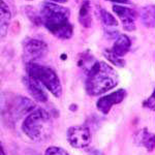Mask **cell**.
<instances>
[{"instance_id":"obj_22","label":"cell","mask_w":155,"mask_h":155,"mask_svg":"<svg viewBox=\"0 0 155 155\" xmlns=\"http://www.w3.org/2000/svg\"><path fill=\"white\" fill-rule=\"evenodd\" d=\"M51 1H53L54 3H64V2H67L68 0H51Z\"/></svg>"},{"instance_id":"obj_8","label":"cell","mask_w":155,"mask_h":155,"mask_svg":"<svg viewBox=\"0 0 155 155\" xmlns=\"http://www.w3.org/2000/svg\"><path fill=\"white\" fill-rule=\"evenodd\" d=\"M126 96L127 92L125 89H118L112 93L99 97L96 101V109L102 114H107L114 106L121 104Z\"/></svg>"},{"instance_id":"obj_21","label":"cell","mask_w":155,"mask_h":155,"mask_svg":"<svg viewBox=\"0 0 155 155\" xmlns=\"http://www.w3.org/2000/svg\"><path fill=\"white\" fill-rule=\"evenodd\" d=\"M88 155H104V153H102L101 151H99V150H97V149H91L89 151V153Z\"/></svg>"},{"instance_id":"obj_20","label":"cell","mask_w":155,"mask_h":155,"mask_svg":"<svg viewBox=\"0 0 155 155\" xmlns=\"http://www.w3.org/2000/svg\"><path fill=\"white\" fill-rule=\"evenodd\" d=\"M107 1H111V2H115L116 4H128L129 0H107Z\"/></svg>"},{"instance_id":"obj_23","label":"cell","mask_w":155,"mask_h":155,"mask_svg":"<svg viewBox=\"0 0 155 155\" xmlns=\"http://www.w3.org/2000/svg\"><path fill=\"white\" fill-rule=\"evenodd\" d=\"M0 155H6L5 151H4V149H3V146H1V154H0Z\"/></svg>"},{"instance_id":"obj_9","label":"cell","mask_w":155,"mask_h":155,"mask_svg":"<svg viewBox=\"0 0 155 155\" xmlns=\"http://www.w3.org/2000/svg\"><path fill=\"white\" fill-rule=\"evenodd\" d=\"M113 12L121 21L122 27L124 30L129 32L136 30L137 12L134 9L121 5V4H115L113 5Z\"/></svg>"},{"instance_id":"obj_4","label":"cell","mask_w":155,"mask_h":155,"mask_svg":"<svg viewBox=\"0 0 155 155\" xmlns=\"http://www.w3.org/2000/svg\"><path fill=\"white\" fill-rule=\"evenodd\" d=\"M27 76L38 81L55 97H60L62 94V86L57 72L53 68L39 63L26 64Z\"/></svg>"},{"instance_id":"obj_12","label":"cell","mask_w":155,"mask_h":155,"mask_svg":"<svg viewBox=\"0 0 155 155\" xmlns=\"http://www.w3.org/2000/svg\"><path fill=\"white\" fill-rule=\"evenodd\" d=\"M131 47V41L126 34L119 33L118 35L115 37L114 44L111 49H109L114 55L122 58L123 56L128 53Z\"/></svg>"},{"instance_id":"obj_1","label":"cell","mask_w":155,"mask_h":155,"mask_svg":"<svg viewBox=\"0 0 155 155\" xmlns=\"http://www.w3.org/2000/svg\"><path fill=\"white\" fill-rule=\"evenodd\" d=\"M41 25L60 39H69L74 35V26L69 22L71 12L67 7L54 2H42L39 9Z\"/></svg>"},{"instance_id":"obj_6","label":"cell","mask_w":155,"mask_h":155,"mask_svg":"<svg viewBox=\"0 0 155 155\" xmlns=\"http://www.w3.org/2000/svg\"><path fill=\"white\" fill-rule=\"evenodd\" d=\"M48 51V45L41 39L27 37L23 41V54L26 64L38 63L37 61L44 59Z\"/></svg>"},{"instance_id":"obj_11","label":"cell","mask_w":155,"mask_h":155,"mask_svg":"<svg viewBox=\"0 0 155 155\" xmlns=\"http://www.w3.org/2000/svg\"><path fill=\"white\" fill-rule=\"evenodd\" d=\"M134 143L148 152H152L155 149V134L145 127L139 129L134 134Z\"/></svg>"},{"instance_id":"obj_24","label":"cell","mask_w":155,"mask_h":155,"mask_svg":"<svg viewBox=\"0 0 155 155\" xmlns=\"http://www.w3.org/2000/svg\"><path fill=\"white\" fill-rule=\"evenodd\" d=\"M29 1H30V0H29Z\"/></svg>"},{"instance_id":"obj_14","label":"cell","mask_w":155,"mask_h":155,"mask_svg":"<svg viewBox=\"0 0 155 155\" xmlns=\"http://www.w3.org/2000/svg\"><path fill=\"white\" fill-rule=\"evenodd\" d=\"M11 20L12 12L9 11L7 4L3 0H1L0 1V32H1V37H4L6 35Z\"/></svg>"},{"instance_id":"obj_18","label":"cell","mask_w":155,"mask_h":155,"mask_svg":"<svg viewBox=\"0 0 155 155\" xmlns=\"http://www.w3.org/2000/svg\"><path fill=\"white\" fill-rule=\"evenodd\" d=\"M45 155H69V154L67 153L65 149L61 148V147L51 146L46 149Z\"/></svg>"},{"instance_id":"obj_3","label":"cell","mask_w":155,"mask_h":155,"mask_svg":"<svg viewBox=\"0 0 155 155\" xmlns=\"http://www.w3.org/2000/svg\"><path fill=\"white\" fill-rule=\"evenodd\" d=\"M22 130L29 139L33 141H45L50 137L53 130V121L48 111L36 107L22 123Z\"/></svg>"},{"instance_id":"obj_19","label":"cell","mask_w":155,"mask_h":155,"mask_svg":"<svg viewBox=\"0 0 155 155\" xmlns=\"http://www.w3.org/2000/svg\"><path fill=\"white\" fill-rule=\"evenodd\" d=\"M143 106L144 107H146V109H149V110H151V111H155V87L151 95H150L146 101H144Z\"/></svg>"},{"instance_id":"obj_7","label":"cell","mask_w":155,"mask_h":155,"mask_svg":"<svg viewBox=\"0 0 155 155\" xmlns=\"http://www.w3.org/2000/svg\"><path fill=\"white\" fill-rule=\"evenodd\" d=\"M66 139L69 145L76 149L87 148L92 141L90 129L85 125L71 126L67 129Z\"/></svg>"},{"instance_id":"obj_2","label":"cell","mask_w":155,"mask_h":155,"mask_svg":"<svg viewBox=\"0 0 155 155\" xmlns=\"http://www.w3.org/2000/svg\"><path fill=\"white\" fill-rule=\"evenodd\" d=\"M85 89L91 96H97L107 93L118 85L119 76L117 71L104 61H98L93 64L86 72Z\"/></svg>"},{"instance_id":"obj_5","label":"cell","mask_w":155,"mask_h":155,"mask_svg":"<svg viewBox=\"0 0 155 155\" xmlns=\"http://www.w3.org/2000/svg\"><path fill=\"white\" fill-rule=\"evenodd\" d=\"M2 104H6V107L2 106V114L6 113V118L9 120H18L23 116H28L32 111L36 109L33 101L24 96H12L7 97L6 102L2 101Z\"/></svg>"},{"instance_id":"obj_17","label":"cell","mask_w":155,"mask_h":155,"mask_svg":"<svg viewBox=\"0 0 155 155\" xmlns=\"http://www.w3.org/2000/svg\"><path fill=\"white\" fill-rule=\"evenodd\" d=\"M104 57H106V58L115 66L123 67L124 65H125V62H124V60L122 58H120V57H118V56H116V55H114L109 49L106 50V51L104 52Z\"/></svg>"},{"instance_id":"obj_15","label":"cell","mask_w":155,"mask_h":155,"mask_svg":"<svg viewBox=\"0 0 155 155\" xmlns=\"http://www.w3.org/2000/svg\"><path fill=\"white\" fill-rule=\"evenodd\" d=\"M79 22L85 28L91 27L92 18H91V4L90 0H83L79 12Z\"/></svg>"},{"instance_id":"obj_16","label":"cell","mask_w":155,"mask_h":155,"mask_svg":"<svg viewBox=\"0 0 155 155\" xmlns=\"http://www.w3.org/2000/svg\"><path fill=\"white\" fill-rule=\"evenodd\" d=\"M96 14L98 16L99 20L101 21V23L104 25L106 27H109V28H112V27H117L118 26V21L116 20V18L107 11L104 7L101 6H97L96 9Z\"/></svg>"},{"instance_id":"obj_13","label":"cell","mask_w":155,"mask_h":155,"mask_svg":"<svg viewBox=\"0 0 155 155\" xmlns=\"http://www.w3.org/2000/svg\"><path fill=\"white\" fill-rule=\"evenodd\" d=\"M141 23L147 28H155V4H149L140 9Z\"/></svg>"},{"instance_id":"obj_10","label":"cell","mask_w":155,"mask_h":155,"mask_svg":"<svg viewBox=\"0 0 155 155\" xmlns=\"http://www.w3.org/2000/svg\"><path fill=\"white\" fill-rule=\"evenodd\" d=\"M22 81H23V84L27 92L32 96L34 101L41 102V104H45V102L48 101V94H47L46 88L38 81H36L35 79L29 76L23 77Z\"/></svg>"}]
</instances>
